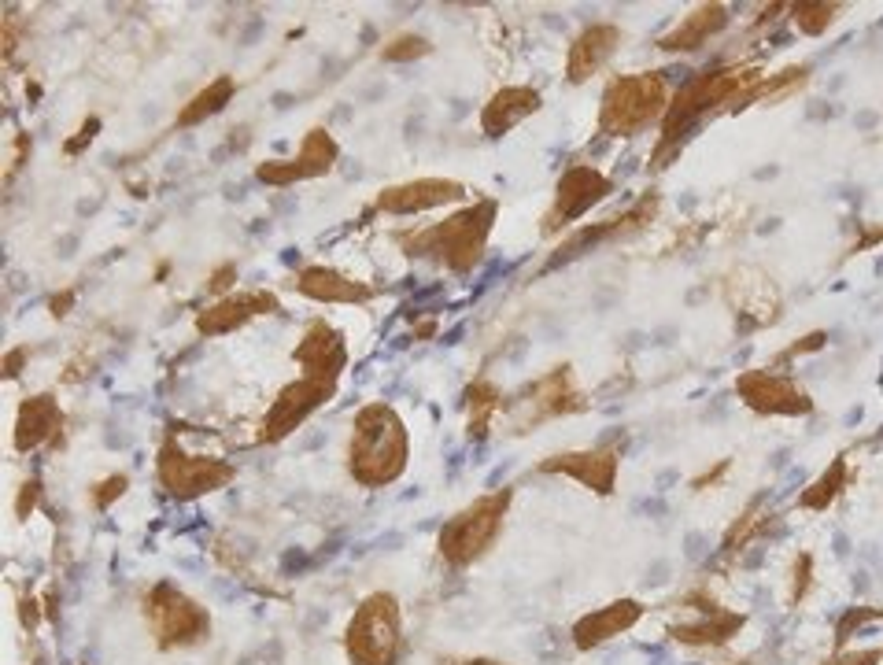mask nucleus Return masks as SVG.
Here are the masks:
<instances>
[{
    "label": "nucleus",
    "instance_id": "obj_1",
    "mask_svg": "<svg viewBox=\"0 0 883 665\" xmlns=\"http://www.w3.org/2000/svg\"><path fill=\"white\" fill-rule=\"evenodd\" d=\"M407 462V433L400 418L374 403L355 418V436H351V473L366 488L396 481Z\"/></svg>",
    "mask_w": 883,
    "mask_h": 665
},
{
    "label": "nucleus",
    "instance_id": "obj_2",
    "mask_svg": "<svg viewBox=\"0 0 883 665\" xmlns=\"http://www.w3.org/2000/svg\"><path fill=\"white\" fill-rule=\"evenodd\" d=\"M348 654L355 665H392L400 654V603L388 592L370 595L348 625Z\"/></svg>",
    "mask_w": 883,
    "mask_h": 665
},
{
    "label": "nucleus",
    "instance_id": "obj_3",
    "mask_svg": "<svg viewBox=\"0 0 883 665\" xmlns=\"http://www.w3.org/2000/svg\"><path fill=\"white\" fill-rule=\"evenodd\" d=\"M510 496H484L477 499L470 510H462L459 518H451L440 532V555L448 558L451 566H470L492 547V540L503 529V514H507Z\"/></svg>",
    "mask_w": 883,
    "mask_h": 665
},
{
    "label": "nucleus",
    "instance_id": "obj_4",
    "mask_svg": "<svg viewBox=\"0 0 883 665\" xmlns=\"http://www.w3.org/2000/svg\"><path fill=\"white\" fill-rule=\"evenodd\" d=\"M666 108V85L654 74L640 78H617L610 82L603 97V130L610 137H632L647 122L658 119V111Z\"/></svg>",
    "mask_w": 883,
    "mask_h": 665
},
{
    "label": "nucleus",
    "instance_id": "obj_5",
    "mask_svg": "<svg viewBox=\"0 0 883 665\" xmlns=\"http://www.w3.org/2000/svg\"><path fill=\"white\" fill-rule=\"evenodd\" d=\"M148 621L159 636V647H182L207 636V614L174 584H156L148 595Z\"/></svg>",
    "mask_w": 883,
    "mask_h": 665
},
{
    "label": "nucleus",
    "instance_id": "obj_6",
    "mask_svg": "<svg viewBox=\"0 0 883 665\" xmlns=\"http://www.w3.org/2000/svg\"><path fill=\"white\" fill-rule=\"evenodd\" d=\"M492 211H496L492 204H481V207H473V211H462V215L448 218L440 230L429 233L425 241H433L436 259H444L451 270H470L484 248Z\"/></svg>",
    "mask_w": 883,
    "mask_h": 665
},
{
    "label": "nucleus",
    "instance_id": "obj_7",
    "mask_svg": "<svg viewBox=\"0 0 883 665\" xmlns=\"http://www.w3.org/2000/svg\"><path fill=\"white\" fill-rule=\"evenodd\" d=\"M230 466H222L215 459H196V455H185L178 444H167L163 455H159V477L167 484L170 496L178 499H193L204 496L211 488H218L222 481H230Z\"/></svg>",
    "mask_w": 883,
    "mask_h": 665
},
{
    "label": "nucleus",
    "instance_id": "obj_8",
    "mask_svg": "<svg viewBox=\"0 0 883 665\" xmlns=\"http://www.w3.org/2000/svg\"><path fill=\"white\" fill-rule=\"evenodd\" d=\"M333 159H337V145L329 141V133L311 130V137H307L300 148V156L274 159V163H267V167H259V182L289 185V182H300V178H315V174L329 170Z\"/></svg>",
    "mask_w": 883,
    "mask_h": 665
},
{
    "label": "nucleus",
    "instance_id": "obj_9",
    "mask_svg": "<svg viewBox=\"0 0 883 665\" xmlns=\"http://www.w3.org/2000/svg\"><path fill=\"white\" fill-rule=\"evenodd\" d=\"M739 392H743V399H747L754 411H769V414H806L810 411V399L802 396L799 388L791 385L787 377H776V374L739 377Z\"/></svg>",
    "mask_w": 883,
    "mask_h": 665
},
{
    "label": "nucleus",
    "instance_id": "obj_10",
    "mask_svg": "<svg viewBox=\"0 0 883 665\" xmlns=\"http://www.w3.org/2000/svg\"><path fill=\"white\" fill-rule=\"evenodd\" d=\"M329 392H333V381H322V377H311V381H300V385L285 388L278 407H274L267 418V440H278V436L289 433L292 425H300L318 403H326Z\"/></svg>",
    "mask_w": 883,
    "mask_h": 665
},
{
    "label": "nucleus",
    "instance_id": "obj_11",
    "mask_svg": "<svg viewBox=\"0 0 883 665\" xmlns=\"http://www.w3.org/2000/svg\"><path fill=\"white\" fill-rule=\"evenodd\" d=\"M643 617V606L636 599H617V603L603 606V610H595V614L581 617L577 625H573V643L588 651V647H599L606 643L610 636H621V632H629L636 621Z\"/></svg>",
    "mask_w": 883,
    "mask_h": 665
},
{
    "label": "nucleus",
    "instance_id": "obj_12",
    "mask_svg": "<svg viewBox=\"0 0 883 665\" xmlns=\"http://www.w3.org/2000/svg\"><path fill=\"white\" fill-rule=\"evenodd\" d=\"M606 193H610V182H606L603 174H595L592 167L569 170L566 178L558 182V204H555V215H551V226H562L566 218L584 215V211L592 204H599Z\"/></svg>",
    "mask_w": 883,
    "mask_h": 665
},
{
    "label": "nucleus",
    "instance_id": "obj_13",
    "mask_svg": "<svg viewBox=\"0 0 883 665\" xmlns=\"http://www.w3.org/2000/svg\"><path fill=\"white\" fill-rule=\"evenodd\" d=\"M462 185L459 182H440V178H422V182L400 185V189H388L381 196V207L385 211H396V215H407V211H425V207L448 204V200H459Z\"/></svg>",
    "mask_w": 883,
    "mask_h": 665
},
{
    "label": "nucleus",
    "instance_id": "obj_14",
    "mask_svg": "<svg viewBox=\"0 0 883 665\" xmlns=\"http://www.w3.org/2000/svg\"><path fill=\"white\" fill-rule=\"evenodd\" d=\"M547 473H569L577 477L581 484L595 488L599 496L610 492L614 484V470H617V455L614 451H595V455H558V459L544 462Z\"/></svg>",
    "mask_w": 883,
    "mask_h": 665
},
{
    "label": "nucleus",
    "instance_id": "obj_15",
    "mask_svg": "<svg viewBox=\"0 0 883 665\" xmlns=\"http://www.w3.org/2000/svg\"><path fill=\"white\" fill-rule=\"evenodd\" d=\"M540 108V97H536L533 89H503L492 97V104L484 108V133L488 137H503L510 126H518L525 115H533Z\"/></svg>",
    "mask_w": 883,
    "mask_h": 665
},
{
    "label": "nucleus",
    "instance_id": "obj_16",
    "mask_svg": "<svg viewBox=\"0 0 883 665\" xmlns=\"http://www.w3.org/2000/svg\"><path fill=\"white\" fill-rule=\"evenodd\" d=\"M617 41H621V34H617L614 26H588V34H581V41L569 52V78H573V82H584V78L617 49Z\"/></svg>",
    "mask_w": 883,
    "mask_h": 665
},
{
    "label": "nucleus",
    "instance_id": "obj_17",
    "mask_svg": "<svg viewBox=\"0 0 883 665\" xmlns=\"http://www.w3.org/2000/svg\"><path fill=\"white\" fill-rule=\"evenodd\" d=\"M300 363L311 366V374L315 377L326 374L329 381H333V377H337V366L344 363V344H340V337H333L329 329L315 326L311 329V337L303 340Z\"/></svg>",
    "mask_w": 883,
    "mask_h": 665
},
{
    "label": "nucleus",
    "instance_id": "obj_18",
    "mask_svg": "<svg viewBox=\"0 0 883 665\" xmlns=\"http://www.w3.org/2000/svg\"><path fill=\"white\" fill-rule=\"evenodd\" d=\"M56 422H60V411H56V403H52L49 396L26 399L23 411H19V436H15V444H19V448H34V444H41V440L56 429Z\"/></svg>",
    "mask_w": 883,
    "mask_h": 665
},
{
    "label": "nucleus",
    "instance_id": "obj_19",
    "mask_svg": "<svg viewBox=\"0 0 883 665\" xmlns=\"http://www.w3.org/2000/svg\"><path fill=\"white\" fill-rule=\"evenodd\" d=\"M721 26H725V8H699V12L691 15L688 23L677 26V30H673L666 41H662V49H669V52H677V49L680 52H684V49H699L702 41H706L710 34H717Z\"/></svg>",
    "mask_w": 883,
    "mask_h": 665
},
{
    "label": "nucleus",
    "instance_id": "obj_20",
    "mask_svg": "<svg viewBox=\"0 0 883 665\" xmlns=\"http://www.w3.org/2000/svg\"><path fill=\"white\" fill-rule=\"evenodd\" d=\"M296 285H300V292L315 296V300H366V296H370L366 289L351 285L348 278H340V274H333V270H322V266L303 270Z\"/></svg>",
    "mask_w": 883,
    "mask_h": 665
},
{
    "label": "nucleus",
    "instance_id": "obj_21",
    "mask_svg": "<svg viewBox=\"0 0 883 665\" xmlns=\"http://www.w3.org/2000/svg\"><path fill=\"white\" fill-rule=\"evenodd\" d=\"M267 303H270L267 296H237V300L218 303V307H211V311L200 315V333H222V329H230V326H241L244 318L263 311Z\"/></svg>",
    "mask_w": 883,
    "mask_h": 665
},
{
    "label": "nucleus",
    "instance_id": "obj_22",
    "mask_svg": "<svg viewBox=\"0 0 883 665\" xmlns=\"http://www.w3.org/2000/svg\"><path fill=\"white\" fill-rule=\"evenodd\" d=\"M739 625H743L739 614L710 610V617H702L699 625H680V629H673V636L684 643H725L728 636H736Z\"/></svg>",
    "mask_w": 883,
    "mask_h": 665
},
{
    "label": "nucleus",
    "instance_id": "obj_23",
    "mask_svg": "<svg viewBox=\"0 0 883 665\" xmlns=\"http://www.w3.org/2000/svg\"><path fill=\"white\" fill-rule=\"evenodd\" d=\"M230 93H233V82H230V78L215 82L211 89H207V93H200V97L193 100V108L185 111L182 122L189 126V122H200V119H207V115H215V111L226 104V97H230Z\"/></svg>",
    "mask_w": 883,
    "mask_h": 665
},
{
    "label": "nucleus",
    "instance_id": "obj_24",
    "mask_svg": "<svg viewBox=\"0 0 883 665\" xmlns=\"http://www.w3.org/2000/svg\"><path fill=\"white\" fill-rule=\"evenodd\" d=\"M843 462H835L832 466V473H828V477H821V481L813 484L810 492H806V496H802V503H806V507H813V510H821V507H828V503H832L835 499V492H839V484H843Z\"/></svg>",
    "mask_w": 883,
    "mask_h": 665
},
{
    "label": "nucleus",
    "instance_id": "obj_25",
    "mask_svg": "<svg viewBox=\"0 0 883 665\" xmlns=\"http://www.w3.org/2000/svg\"><path fill=\"white\" fill-rule=\"evenodd\" d=\"M832 4H799L795 8V23H799V30H806V34H821L824 26L832 23Z\"/></svg>",
    "mask_w": 883,
    "mask_h": 665
},
{
    "label": "nucleus",
    "instance_id": "obj_26",
    "mask_svg": "<svg viewBox=\"0 0 883 665\" xmlns=\"http://www.w3.org/2000/svg\"><path fill=\"white\" fill-rule=\"evenodd\" d=\"M396 45H400V49H385V60H407V56L414 60V56H422V52L429 49L422 37H400Z\"/></svg>",
    "mask_w": 883,
    "mask_h": 665
},
{
    "label": "nucleus",
    "instance_id": "obj_27",
    "mask_svg": "<svg viewBox=\"0 0 883 665\" xmlns=\"http://www.w3.org/2000/svg\"><path fill=\"white\" fill-rule=\"evenodd\" d=\"M865 617H876V610H861V606H858V610H850V614L839 621V629H835V640L847 643L850 640V629H858Z\"/></svg>",
    "mask_w": 883,
    "mask_h": 665
},
{
    "label": "nucleus",
    "instance_id": "obj_28",
    "mask_svg": "<svg viewBox=\"0 0 883 665\" xmlns=\"http://www.w3.org/2000/svg\"><path fill=\"white\" fill-rule=\"evenodd\" d=\"M883 658V651H858V654H839L828 665H876Z\"/></svg>",
    "mask_w": 883,
    "mask_h": 665
},
{
    "label": "nucleus",
    "instance_id": "obj_29",
    "mask_svg": "<svg viewBox=\"0 0 883 665\" xmlns=\"http://www.w3.org/2000/svg\"><path fill=\"white\" fill-rule=\"evenodd\" d=\"M462 665H499V662H484V658H473V662H462Z\"/></svg>",
    "mask_w": 883,
    "mask_h": 665
}]
</instances>
